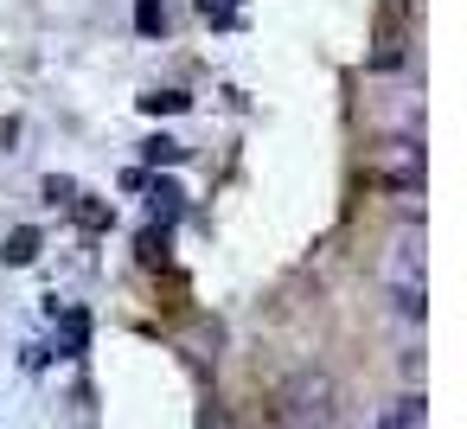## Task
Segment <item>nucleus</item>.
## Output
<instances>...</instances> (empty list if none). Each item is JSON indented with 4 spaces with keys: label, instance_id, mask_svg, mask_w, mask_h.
I'll return each mask as SVG.
<instances>
[{
    "label": "nucleus",
    "instance_id": "obj_1",
    "mask_svg": "<svg viewBox=\"0 0 467 429\" xmlns=\"http://www.w3.org/2000/svg\"><path fill=\"white\" fill-rule=\"evenodd\" d=\"M378 269H384V288L397 295V308H416V314H422V225L390 231Z\"/></svg>",
    "mask_w": 467,
    "mask_h": 429
},
{
    "label": "nucleus",
    "instance_id": "obj_2",
    "mask_svg": "<svg viewBox=\"0 0 467 429\" xmlns=\"http://www.w3.org/2000/svg\"><path fill=\"white\" fill-rule=\"evenodd\" d=\"M33 256H39V231H33V225H20V231L7 237V263H33Z\"/></svg>",
    "mask_w": 467,
    "mask_h": 429
},
{
    "label": "nucleus",
    "instance_id": "obj_3",
    "mask_svg": "<svg viewBox=\"0 0 467 429\" xmlns=\"http://www.w3.org/2000/svg\"><path fill=\"white\" fill-rule=\"evenodd\" d=\"M141 110H148V116H173V110H186V97H180V90H148Z\"/></svg>",
    "mask_w": 467,
    "mask_h": 429
},
{
    "label": "nucleus",
    "instance_id": "obj_4",
    "mask_svg": "<svg viewBox=\"0 0 467 429\" xmlns=\"http://www.w3.org/2000/svg\"><path fill=\"white\" fill-rule=\"evenodd\" d=\"M135 26L141 33H161L167 26V7H161V0H135Z\"/></svg>",
    "mask_w": 467,
    "mask_h": 429
},
{
    "label": "nucleus",
    "instance_id": "obj_5",
    "mask_svg": "<svg viewBox=\"0 0 467 429\" xmlns=\"http://www.w3.org/2000/svg\"><path fill=\"white\" fill-rule=\"evenodd\" d=\"M141 154H148L154 167H161V161H167V167H173V161H186V148H180V141H167V135H154V141H148Z\"/></svg>",
    "mask_w": 467,
    "mask_h": 429
},
{
    "label": "nucleus",
    "instance_id": "obj_6",
    "mask_svg": "<svg viewBox=\"0 0 467 429\" xmlns=\"http://www.w3.org/2000/svg\"><path fill=\"white\" fill-rule=\"evenodd\" d=\"M199 429H237V423H231V410H218V403H205V410H199Z\"/></svg>",
    "mask_w": 467,
    "mask_h": 429
}]
</instances>
